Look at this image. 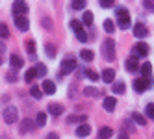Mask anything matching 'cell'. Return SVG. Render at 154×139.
<instances>
[{
	"mask_svg": "<svg viewBox=\"0 0 154 139\" xmlns=\"http://www.w3.org/2000/svg\"><path fill=\"white\" fill-rule=\"evenodd\" d=\"M102 58L106 61H113L115 59V41L112 37L104 39V43H102Z\"/></svg>",
	"mask_w": 154,
	"mask_h": 139,
	"instance_id": "cell-1",
	"label": "cell"
},
{
	"mask_svg": "<svg viewBox=\"0 0 154 139\" xmlns=\"http://www.w3.org/2000/svg\"><path fill=\"white\" fill-rule=\"evenodd\" d=\"M117 20H119V28L121 30L130 28V13H128L126 8H119L117 9Z\"/></svg>",
	"mask_w": 154,
	"mask_h": 139,
	"instance_id": "cell-2",
	"label": "cell"
},
{
	"mask_svg": "<svg viewBox=\"0 0 154 139\" xmlns=\"http://www.w3.org/2000/svg\"><path fill=\"white\" fill-rule=\"evenodd\" d=\"M2 117H4V121L8 124H13L19 119V110L15 108V106H6L4 111H2Z\"/></svg>",
	"mask_w": 154,
	"mask_h": 139,
	"instance_id": "cell-3",
	"label": "cell"
},
{
	"mask_svg": "<svg viewBox=\"0 0 154 139\" xmlns=\"http://www.w3.org/2000/svg\"><path fill=\"white\" fill-rule=\"evenodd\" d=\"M76 69V61L72 58H67L61 61V71H60V76H65V74H69Z\"/></svg>",
	"mask_w": 154,
	"mask_h": 139,
	"instance_id": "cell-4",
	"label": "cell"
},
{
	"mask_svg": "<svg viewBox=\"0 0 154 139\" xmlns=\"http://www.w3.org/2000/svg\"><path fill=\"white\" fill-rule=\"evenodd\" d=\"M134 52H136V58H145L149 52H150V48H149V45L147 43H143V41H139L137 45L134 47Z\"/></svg>",
	"mask_w": 154,
	"mask_h": 139,
	"instance_id": "cell-5",
	"label": "cell"
},
{
	"mask_svg": "<svg viewBox=\"0 0 154 139\" xmlns=\"http://www.w3.org/2000/svg\"><path fill=\"white\" fill-rule=\"evenodd\" d=\"M149 87H150V82H149L147 78H137V80H134V89H136L137 93L147 91Z\"/></svg>",
	"mask_w": 154,
	"mask_h": 139,
	"instance_id": "cell-6",
	"label": "cell"
},
{
	"mask_svg": "<svg viewBox=\"0 0 154 139\" xmlns=\"http://www.w3.org/2000/svg\"><path fill=\"white\" fill-rule=\"evenodd\" d=\"M15 26L20 30V32H26L30 28V23H28V19L24 15H15Z\"/></svg>",
	"mask_w": 154,
	"mask_h": 139,
	"instance_id": "cell-7",
	"label": "cell"
},
{
	"mask_svg": "<svg viewBox=\"0 0 154 139\" xmlns=\"http://www.w3.org/2000/svg\"><path fill=\"white\" fill-rule=\"evenodd\" d=\"M134 35H136V37H147V35H149V30H147V26L143 24V23H137V24H134Z\"/></svg>",
	"mask_w": 154,
	"mask_h": 139,
	"instance_id": "cell-8",
	"label": "cell"
},
{
	"mask_svg": "<svg viewBox=\"0 0 154 139\" xmlns=\"http://www.w3.org/2000/svg\"><path fill=\"white\" fill-rule=\"evenodd\" d=\"M9 65H11L13 71H17V69H20V67L24 65V61H23V58H20V56L11 54V56H9Z\"/></svg>",
	"mask_w": 154,
	"mask_h": 139,
	"instance_id": "cell-9",
	"label": "cell"
},
{
	"mask_svg": "<svg viewBox=\"0 0 154 139\" xmlns=\"http://www.w3.org/2000/svg\"><path fill=\"white\" fill-rule=\"evenodd\" d=\"M28 11V4L26 2H20V0H19V2H13V13L15 15H24Z\"/></svg>",
	"mask_w": 154,
	"mask_h": 139,
	"instance_id": "cell-10",
	"label": "cell"
},
{
	"mask_svg": "<svg viewBox=\"0 0 154 139\" xmlns=\"http://www.w3.org/2000/svg\"><path fill=\"white\" fill-rule=\"evenodd\" d=\"M125 65H126V71H128V72H136V71L139 69V65H137V58H136V56H130V58L126 59Z\"/></svg>",
	"mask_w": 154,
	"mask_h": 139,
	"instance_id": "cell-11",
	"label": "cell"
},
{
	"mask_svg": "<svg viewBox=\"0 0 154 139\" xmlns=\"http://www.w3.org/2000/svg\"><path fill=\"white\" fill-rule=\"evenodd\" d=\"M41 87H43V93H47V95H54V93H56V83L50 82V80H45Z\"/></svg>",
	"mask_w": 154,
	"mask_h": 139,
	"instance_id": "cell-12",
	"label": "cell"
},
{
	"mask_svg": "<svg viewBox=\"0 0 154 139\" xmlns=\"http://www.w3.org/2000/svg\"><path fill=\"white\" fill-rule=\"evenodd\" d=\"M89 134H91V126L87 122H84V124H80L78 128H76V135H78V137H85Z\"/></svg>",
	"mask_w": 154,
	"mask_h": 139,
	"instance_id": "cell-13",
	"label": "cell"
},
{
	"mask_svg": "<svg viewBox=\"0 0 154 139\" xmlns=\"http://www.w3.org/2000/svg\"><path fill=\"white\" fill-rule=\"evenodd\" d=\"M102 82H104V83L115 82V71H113V69H106V71L102 72Z\"/></svg>",
	"mask_w": 154,
	"mask_h": 139,
	"instance_id": "cell-14",
	"label": "cell"
},
{
	"mask_svg": "<svg viewBox=\"0 0 154 139\" xmlns=\"http://www.w3.org/2000/svg\"><path fill=\"white\" fill-rule=\"evenodd\" d=\"M115 104H117L115 97H104V110L106 111H113L115 110Z\"/></svg>",
	"mask_w": 154,
	"mask_h": 139,
	"instance_id": "cell-15",
	"label": "cell"
},
{
	"mask_svg": "<svg viewBox=\"0 0 154 139\" xmlns=\"http://www.w3.org/2000/svg\"><path fill=\"white\" fill-rule=\"evenodd\" d=\"M30 130H34V121L32 119H24L20 122V134H28Z\"/></svg>",
	"mask_w": 154,
	"mask_h": 139,
	"instance_id": "cell-16",
	"label": "cell"
},
{
	"mask_svg": "<svg viewBox=\"0 0 154 139\" xmlns=\"http://www.w3.org/2000/svg\"><path fill=\"white\" fill-rule=\"evenodd\" d=\"M48 111L52 113V115H61L63 113V106L61 104H58V102H52V104H48Z\"/></svg>",
	"mask_w": 154,
	"mask_h": 139,
	"instance_id": "cell-17",
	"label": "cell"
},
{
	"mask_svg": "<svg viewBox=\"0 0 154 139\" xmlns=\"http://www.w3.org/2000/svg\"><path fill=\"white\" fill-rule=\"evenodd\" d=\"M84 95H85V97H100V91H98L97 87H93V85H87V87L84 89Z\"/></svg>",
	"mask_w": 154,
	"mask_h": 139,
	"instance_id": "cell-18",
	"label": "cell"
},
{
	"mask_svg": "<svg viewBox=\"0 0 154 139\" xmlns=\"http://www.w3.org/2000/svg\"><path fill=\"white\" fill-rule=\"evenodd\" d=\"M112 135H113V130H112V128H108V126L100 128V132H98V139H109Z\"/></svg>",
	"mask_w": 154,
	"mask_h": 139,
	"instance_id": "cell-19",
	"label": "cell"
},
{
	"mask_svg": "<svg viewBox=\"0 0 154 139\" xmlns=\"http://www.w3.org/2000/svg\"><path fill=\"white\" fill-rule=\"evenodd\" d=\"M35 124H37V126H45V124H47V113H45V111H39V113H37Z\"/></svg>",
	"mask_w": 154,
	"mask_h": 139,
	"instance_id": "cell-20",
	"label": "cell"
},
{
	"mask_svg": "<svg viewBox=\"0 0 154 139\" xmlns=\"http://www.w3.org/2000/svg\"><path fill=\"white\" fill-rule=\"evenodd\" d=\"M139 71H141V74H143V76H150V72H152V65H150V63H143V65L139 67Z\"/></svg>",
	"mask_w": 154,
	"mask_h": 139,
	"instance_id": "cell-21",
	"label": "cell"
},
{
	"mask_svg": "<svg viewBox=\"0 0 154 139\" xmlns=\"http://www.w3.org/2000/svg\"><path fill=\"white\" fill-rule=\"evenodd\" d=\"M35 78H37V72H35V69H34V67H32L30 71H26V74H24V80H26L28 83H30V82H34Z\"/></svg>",
	"mask_w": 154,
	"mask_h": 139,
	"instance_id": "cell-22",
	"label": "cell"
},
{
	"mask_svg": "<svg viewBox=\"0 0 154 139\" xmlns=\"http://www.w3.org/2000/svg\"><path fill=\"white\" fill-rule=\"evenodd\" d=\"M67 122L69 124H72V122H85V115H71L69 117V119H67Z\"/></svg>",
	"mask_w": 154,
	"mask_h": 139,
	"instance_id": "cell-23",
	"label": "cell"
},
{
	"mask_svg": "<svg viewBox=\"0 0 154 139\" xmlns=\"http://www.w3.org/2000/svg\"><path fill=\"white\" fill-rule=\"evenodd\" d=\"M80 58H82L84 61H93L95 54H93L91 50H82V52H80Z\"/></svg>",
	"mask_w": 154,
	"mask_h": 139,
	"instance_id": "cell-24",
	"label": "cell"
},
{
	"mask_svg": "<svg viewBox=\"0 0 154 139\" xmlns=\"http://www.w3.org/2000/svg\"><path fill=\"white\" fill-rule=\"evenodd\" d=\"M104 30L108 32V34H113L115 24H113V20H112V19H106V20H104Z\"/></svg>",
	"mask_w": 154,
	"mask_h": 139,
	"instance_id": "cell-25",
	"label": "cell"
},
{
	"mask_svg": "<svg viewBox=\"0 0 154 139\" xmlns=\"http://www.w3.org/2000/svg\"><path fill=\"white\" fill-rule=\"evenodd\" d=\"M132 119H134V122H137L139 126H145V124H147L145 117H143V115H139V113H136V111H134V115H132Z\"/></svg>",
	"mask_w": 154,
	"mask_h": 139,
	"instance_id": "cell-26",
	"label": "cell"
},
{
	"mask_svg": "<svg viewBox=\"0 0 154 139\" xmlns=\"http://www.w3.org/2000/svg\"><path fill=\"white\" fill-rule=\"evenodd\" d=\"M112 91H113L115 95H121V93H125V83H123V82H119V83H113V85H112Z\"/></svg>",
	"mask_w": 154,
	"mask_h": 139,
	"instance_id": "cell-27",
	"label": "cell"
},
{
	"mask_svg": "<svg viewBox=\"0 0 154 139\" xmlns=\"http://www.w3.org/2000/svg\"><path fill=\"white\" fill-rule=\"evenodd\" d=\"M145 113H147V117H149V119H152V121H154V102L147 104V108H145Z\"/></svg>",
	"mask_w": 154,
	"mask_h": 139,
	"instance_id": "cell-28",
	"label": "cell"
},
{
	"mask_svg": "<svg viewBox=\"0 0 154 139\" xmlns=\"http://www.w3.org/2000/svg\"><path fill=\"white\" fill-rule=\"evenodd\" d=\"M0 37H2V39L9 37V30H8V26L4 23H0Z\"/></svg>",
	"mask_w": 154,
	"mask_h": 139,
	"instance_id": "cell-29",
	"label": "cell"
},
{
	"mask_svg": "<svg viewBox=\"0 0 154 139\" xmlns=\"http://www.w3.org/2000/svg\"><path fill=\"white\" fill-rule=\"evenodd\" d=\"M45 50H47L48 58H54V56H56V47H54V45H50V43H48V45H45Z\"/></svg>",
	"mask_w": 154,
	"mask_h": 139,
	"instance_id": "cell-30",
	"label": "cell"
},
{
	"mask_svg": "<svg viewBox=\"0 0 154 139\" xmlns=\"http://www.w3.org/2000/svg\"><path fill=\"white\" fill-rule=\"evenodd\" d=\"M34 69H35V72H37V76H39V78H43V76L47 74V67H45V65H35Z\"/></svg>",
	"mask_w": 154,
	"mask_h": 139,
	"instance_id": "cell-31",
	"label": "cell"
},
{
	"mask_svg": "<svg viewBox=\"0 0 154 139\" xmlns=\"http://www.w3.org/2000/svg\"><path fill=\"white\" fill-rule=\"evenodd\" d=\"M84 74H85V76L89 78V80H93V82H97V80H98V74H97L95 71H89V69H87V71H84Z\"/></svg>",
	"mask_w": 154,
	"mask_h": 139,
	"instance_id": "cell-32",
	"label": "cell"
},
{
	"mask_svg": "<svg viewBox=\"0 0 154 139\" xmlns=\"http://www.w3.org/2000/svg\"><path fill=\"white\" fill-rule=\"evenodd\" d=\"M91 23H93V13H91V11H85V13H84V24L89 26Z\"/></svg>",
	"mask_w": 154,
	"mask_h": 139,
	"instance_id": "cell-33",
	"label": "cell"
},
{
	"mask_svg": "<svg viewBox=\"0 0 154 139\" xmlns=\"http://www.w3.org/2000/svg\"><path fill=\"white\" fill-rule=\"evenodd\" d=\"M30 91H32V95H34V98H41V97H43V91H41L39 87H35V85H34Z\"/></svg>",
	"mask_w": 154,
	"mask_h": 139,
	"instance_id": "cell-34",
	"label": "cell"
},
{
	"mask_svg": "<svg viewBox=\"0 0 154 139\" xmlns=\"http://www.w3.org/2000/svg\"><path fill=\"white\" fill-rule=\"evenodd\" d=\"M71 6H72V9H84L85 8V2H84V0H76V2H72Z\"/></svg>",
	"mask_w": 154,
	"mask_h": 139,
	"instance_id": "cell-35",
	"label": "cell"
},
{
	"mask_svg": "<svg viewBox=\"0 0 154 139\" xmlns=\"http://www.w3.org/2000/svg\"><path fill=\"white\" fill-rule=\"evenodd\" d=\"M76 37H78V41H80V43H85V41H87V34H85L84 30L76 32Z\"/></svg>",
	"mask_w": 154,
	"mask_h": 139,
	"instance_id": "cell-36",
	"label": "cell"
},
{
	"mask_svg": "<svg viewBox=\"0 0 154 139\" xmlns=\"http://www.w3.org/2000/svg\"><path fill=\"white\" fill-rule=\"evenodd\" d=\"M26 48H28V52L32 54V58H34V56H35V45H34V41L26 43Z\"/></svg>",
	"mask_w": 154,
	"mask_h": 139,
	"instance_id": "cell-37",
	"label": "cell"
},
{
	"mask_svg": "<svg viewBox=\"0 0 154 139\" xmlns=\"http://www.w3.org/2000/svg\"><path fill=\"white\" fill-rule=\"evenodd\" d=\"M100 6L102 8H113L115 2H113V0H100Z\"/></svg>",
	"mask_w": 154,
	"mask_h": 139,
	"instance_id": "cell-38",
	"label": "cell"
},
{
	"mask_svg": "<svg viewBox=\"0 0 154 139\" xmlns=\"http://www.w3.org/2000/svg\"><path fill=\"white\" fill-rule=\"evenodd\" d=\"M71 26H72V30H74V32H80V30H82L80 20H72V23H71Z\"/></svg>",
	"mask_w": 154,
	"mask_h": 139,
	"instance_id": "cell-39",
	"label": "cell"
},
{
	"mask_svg": "<svg viewBox=\"0 0 154 139\" xmlns=\"http://www.w3.org/2000/svg\"><path fill=\"white\" fill-rule=\"evenodd\" d=\"M143 6H145L147 9H150V11H154V2H152V0H150V2H149V0H145V2H143Z\"/></svg>",
	"mask_w": 154,
	"mask_h": 139,
	"instance_id": "cell-40",
	"label": "cell"
},
{
	"mask_svg": "<svg viewBox=\"0 0 154 139\" xmlns=\"http://www.w3.org/2000/svg\"><path fill=\"white\" fill-rule=\"evenodd\" d=\"M6 78H8V82H15V80H17V72H15V74H13V72H8Z\"/></svg>",
	"mask_w": 154,
	"mask_h": 139,
	"instance_id": "cell-41",
	"label": "cell"
},
{
	"mask_svg": "<svg viewBox=\"0 0 154 139\" xmlns=\"http://www.w3.org/2000/svg\"><path fill=\"white\" fill-rule=\"evenodd\" d=\"M43 26H47L48 30H52V24H50V20H48V19H43Z\"/></svg>",
	"mask_w": 154,
	"mask_h": 139,
	"instance_id": "cell-42",
	"label": "cell"
},
{
	"mask_svg": "<svg viewBox=\"0 0 154 139\" xmlns=\"http://www.w3.org/2000/svg\"><path fill=\"white\" fill-rule=\"evenodd\" d=\"M47 139H58V134H54V132H52V134L47 135Z\"/></svg>",
	"mask_w": 154,
	"mask_h": 139,
	"instance_id": "cell-43",
	"label": "cell"
},
{
	"mask_svg": "<svg viewBox=\"0 0 154 139\" xmlns=\"http://www.w3.org/2000/svg\"><path fill=\"white\" fill-rule=\"evenodd\" d=\"M119 139H128V135H126L125 132H121V134H119Z\"/></svg>",
	"mask_w": 154,
	"mask_h": 139,
	"instance_id": "cell-44",
	"label": "cell"
},
{
	"mask_svg": "<svg viewBox=\"0 0 154 139\" xmlns=\"http://www.w3.org/2000/svg\"><path fill=\"white\" fill-rule=\"evenodd\" d=\"M0 65H2V56H0Z\"/></svg>",
	"mask_w": 154,
	"mask_h": 139,
	"instance_id": "cell-45",
	"label": "cell"
}]
</instances>
